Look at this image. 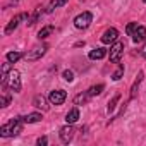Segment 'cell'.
<instances>
[{"mask_svg":"<svg viewBox=\"0 0 146 146\" xmlns=\"http://www.w3.org/2000/svg\"><path fill=\"white\" fill-rule=\"evenodd\" d=\"M23 131V117H16L12 120H9L7 124H4L0 127V136L2 137H12L17 136Z\"/></svg>","mask_w":146,"mask_h":146,"instance_id":"1","label":"cell"},{"mask_svg":"<svg viewBox=\"0 0 146 146\" xmlns=\"http://www.w3.org/2000/svg\"><path fill=\"white\" fill-rule=\"evenodd\" d=\"M91 23H93V14L90 11H84V12H81L79 16L74 17V26L78 29H88Z\"/></svg>","mask_w":146,"mask_h":146,"instance_id":"2","label":"cell"},{"mask_svg":"<svg viewBox=\"0 0 146 146\" xmlns=\"http://www.w3.org/2000/svg\"><path fill=\"white\" fill-rule=\"evenodd\" d=\"M7 84H9V88H11L14 93H19V91H21L23 84H21V74H19V70H16V69L11 70L9 79H7Z\"/></svg>","mask_w":146,"mask_h":146,"instance_id":"3","label":"cell"},{"mask_svg":"<svg viewBox=\"0 0 146 146\" xmlns=\"http://www.w3.org/2000/svg\"><path fill=\"white\" fill-rule=\"evenodd\" d=\"M24 19H28V14L26 12H21V14H16L12 19H11V23L5 26V29H4V33L5 35H12L14 33V29H17V26L24 21Z\"/></svg>","mask_w":146,"mask_h":146,"instance_id":"4","label":"cell"},{"mask_svg":"<svg viewBox=\"0 0 146 146\" xmlns=\"http://www.w3.org/2000/svg\"><path fill=\"white\" fill-rule=\"evenodd\" d=\"M124 53V43L122 41H115L110 48V62L112 64H119Z\"/></svg>","mask_w":146,"mask_h":146,"instance_id":"5","label":"cell"},{"mask_svg":"<svg viewBox=\"0 0 146 146\" xmlns=\"http://www.w3.org/2000/svg\"><path fill=\"white\" fill-rule=\"evenodd\" d=\"M46 50H48V46L46 45H36V46H33V50H29L28 53H26V60H40L45 53H46Z\"/></svg>","mask_w":146,"mask_h":146,"instance_id":"6","label":"cell"},{"mask_svg":"<svg viewBox=\"0 0 146 146\" xmlns=\"http://www.w3.org/2000/svg\"><path fill=\"white\" fill-rule=\"evenodd\" d=\"M65 98H67V93L64 91V90H53V91H50V95H48V102L52 103V105H62L64 102H65Z\"/></svg>","mask_w":146,"mask_h":146,"instance_id":"7","label":"cell"},{"mask_svg":"<svg viewBox=\"0 0 146 146\" xmlns=\"http://www.w3.org/2000/svg\"><path fill=\"white\" fill-rule=\"evenodd\" d=\"M74 132H76V129H74V125H72V124L64 125V127L60 129V141H62L64 144H69V143L72 141V137H74Z\"/></svg>","mask_w":146,"mask_h":146,"instance_id":"8","label":"cell"},{"mask_svg":"<svg viewBox=\"0 0 146 146\" xmlns=\"http://www.w3.org/2000/svg\"><path fill=\"white\" fill-rule=\"evenodd\" d=\"M117 38H119V31H117L115 28H108V29H105V33H103V36H102V43L110 45V43H115Z\"/></svg>","mask_w":146,"mask_h":146,"instance_id":"9","label":"cell"},{"mask_svg":"<svg viewBox=\"0 0 146 146\" xmlns=\"http://www.w3.org/2000/svg\"><path fill=\"white\" fill-rule=\"evenodd\" d=\"M131 36H132V41L134 43H143L146 40V28L144 26H137Z\"/></svg>","mask_w":146,"mask_h":146,"instance_id":"10","label":"cell"},{"mask_svg":"<svg viewBox=\"0 0 146 146\" xmlns=\"http://www.w3.org/2000/svg\"><path fill=\"white\" fill-rule=\"evenodd\" d=\"M141 81H143V70H139V72H137V78H136V81H134V83H132V86H131V95H129V100H136V96H137V90H139Z\"/></svg>","mask_w":146,"mask_h":146,"instance_id":"11","label":"cell"},{"mask_svg":"<svg viewBox=\"0 0 146 146\" xmlns=\"http://www.w3.org/2000/svg\"><path fill=\"white\" fill-rule=\"evenodd\" d=\"M33 105H35L36 108L43 110V112H46V110H48V103H46V98H45L43 95H36V96L33 98Z\"/></svg>","mask_w":146,"mask_h":146,"instance_id":"12","label":"cell"},{"mask_svg":"<svg viewBox=\"0 0 146 146\" xmlns=\"http://www.w3.org/2000/svg\"><path fill=\"white\" fill-rule=\"evenodd\" d=\"M105 55H107V50H105V48H93V50L88 53V57H90L91 60H102Z\"/></svg>","mask_w":146,"mask_h":146,"instance_id":"13","label":"cell"},{"mask_svg":"<svg viewBox=\"0 0 146 146\" xmlns=\"http://www.w3.org/2000/svg\"><path fill=\"white\" fill-rule=\"evenodd\" d=\"M41 119H43L41 113L35 112V113H28V115H24V117H23V122H24V124H36V122H40Z\"/></svg>","mask_w":146,"mask_h":146,"instance_id":"14","label":"cell"},{"mask_svg":"<svg viewBox=\"0 0 146 146\" xmlns=\"http://www.w3.org/2000/svg\"><path fill=\"white\" fill-rule=\"evenodd\" d=\"M78 119H79V110H78V108L69 110L67 115H65V122H67V124H74V122H78Z\"/></svg>","mask_w":146,"mask_h":146,"instance_id":"15","label":"cell"},{"mask_svg":"<svg viewBox=\"0 0 146 146\" xmlns=\"http://www.w3.org/2000/svg\"><path fill=\"white\" fill-rule=\"evenodd\" d=\"M53 31H55V28H53L52 24H48V26H45V28H41V29L38 31V38H40V40H45V38H48L50 35H53Z\"/></svg>","mask_w":146,"mask_h":146,"instance_id":"16","label":"cell"},{"mask_svg":"<svg viewBox=\"0 0 146 146\" xmlns=\"http://www.w3.org/2000/svg\"><path fill=\"white\" fill-rule=\"evenodd\" d=\"M103 90H105L103 84H95V86H91V88L88 90V95H90V96H98V95L103 93Z\"/></svg>","mask_w":146,"mask_h":146,"instance_id":"17","label":"cell"},{"mask_svg":"<svg viewBox=\"0 0 146 146\" xmlns=\"http://www.w3.org/2000/svg\"><path fill=\"white\" fill-rule=\"evenodd\" d=\"M65 4H67V0H52L50 5H48V9H46V12L50 14V12H53V9H58V7H62Z\"/></svg>","mask_w":146,"mask_h":146,"instance_id":"18","label":"cell"},{"mask_svg":"<svg viewBox=\"0 0 146 146\" xmlns=\"http://www.w3.org/2000/svg\"><path fill=\"white\" fill-rule=\"evenodd\" d=\"M23 57H26L23 52H9V53H7V60L12 62V64H16V62H17L19 58H23Z\"/></svg>","mask_w":146,"mask_h":146,"instance_id":"19","label":"cell"},{"mask_svg":"<svg viewBox=\"0 0 146 146\" xmlns=\"http://www.w3.org/2000/svg\"><path fill=\"white\" fill-rule=\"evenodd\" d=\"M88 98H90L88 91H86V93H79V95H76V98H74V105H84Z\"/></svg>","mask_w":146,"mask_h":146,"instance_id":"20","label":"cell"},{"mask_svg":"<svg viewBox=\"0 0 146 146\" xmlns=\"http://www.w3.org/2000/svg\"><path fill=\"white\" fill-rule=\"evenodd\" d=\"M119 100H120V95L117 93V95H115V96H113V98H112V100L108 102V107H107V112H108V113H112V112L115 110V107H117Z\"/></svg>","mask_w":146,"mask_h":146,"instance_id":"21","label":"cell"},{"mask_svg":"<svg viewBox=\"0 0 146 146\" xmlns=\"http://www.w3.org/2000/svg\"><path fill=\"white\" fill-rule=\"evenodd\" d=\"M40 14H41V7H36V11H35V14L31 16V17H28V26H33L36 21H38V17H40Z\"/></svg>","mask_w":146,"mask_h":146,"instance_id":"22","label":"cell"},{"mask_svg":"<svg viewBox=\"0 0 146 146\" xmlns=\"http://www.w3.org/2000/svg\"><path fill=\"white\" fill-rule=\"evenodd\" d=\"M122 76H124V65H120V67L113 72V74H112V79H113V81H120Z\"/></svg>","mask_w":146,"mask_h":146,"instance_id":"23","label":"cell"},{"mask_svg":"<svg viewBox=\"0 0 146 146\" xmlns=\"http://www.w3.org/2000/svg\"><path fill=\"white\" fill-rule=\"evenodd\" d=\"M62 78L67 81V83H72V81H74V72H72V70H64V74H62Z\"/></svg>","mask_w":146,"mask_h":146,"instance_id":"24","label":"cell"},{"mask_svg":"<svg viewBox=\"0 0 146 146\" xmlns=\"http://www.w3.org/2000/svg\"><path fill=\"white\" fill-rule=\"evenodd\" d=\"M9 103H11V96L9 95H2V98H0V107L5 108V107H9Z\"/></svg>","mask_w":146,"mask_h":146,"instance_id":"25","label":"cell"},{"mask_svg":"<svg viewBox=\"0 0 146 146\" xmlns=\"http://www.w3.org/2000/svg\"><path fill=\"white\" fill-rule=\"evenodd\" d=\"M136 28H137V23H129V24H127V28H125V33L131 36V35L134 33V29H136Z\"/></svg>","mask_w":146,"mask_h":146,"instance_id":"26","label":"cell"},{"mask_svg":"<svg viewBox=\"0 0 146 146\" xmlns=\"http://www.w3.org/2000/svg\"><path fill=\"white\" fill-rule=\"evenodd\" d=\"M36 144H38V146H46V144H48V139H46V136H41V137H38Z\"/></svg>","mask_w":146,"mask_h":146,"instance_id":"27","label":"cell"},{"mask_svg":"<svg viewBox=\"0 0 146 146\" xmlns=\"http://www.w3.org/2000/svg\"><path fill=\"white\" fill-rule=\"evenodd\" d=\"M143 2H144V4H146V0H143Z\"/></svg>","mask_w":146,"mask_h":146,"instance_id":"28","label":"cell"}]
</instances>
